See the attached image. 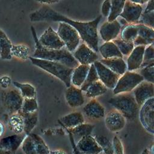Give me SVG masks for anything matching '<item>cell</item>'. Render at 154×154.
<instances>
[{"instance_id": "6da1fadb", "label": "cell", "mask_w": 154, "mask_h": 154, "mask_svg": "<svg viewBox=\"0 0 154 154\" xmlns=\"http://www.w3.org/2000/svg\"><path fill=\"white\" fill-rule=\"evenodd\" d=\"M101 18L102 16H99L90 22L75 21L64 16L46 5H43L29 14V19L31 22H63L69 24L78 32L80 38L85 43L96 52L99 51L97 27Z\"/></svg>"}, {"instance_id": "7a4b0ae2", "label": "cell", "mask_w": 154, "mask_h": 154, "mask_svg": "<svg viewBox=\"0 0 154 154\" xmlns=\"http://www.w3.org/2000/svg\"><path fill=\"white\" fill-rule=\"evenodd\" d=\"M31 29L35 48V51L32 56V57L59 62L72 69H74L79 64L73 57L72 52H69L67 49H52L42 46L38 42L34 28L31 26Z\"/></svg>"}, {"instance_id": "3957f363", "label": "cell", "mask_w": 154, "mask_h": 154, "mask_svg": "<svg viewBox=\"0 0 154 154\" xmlns=\"http://www.w3.org/2000/svg\"><path fill=\"white\" fill-rule=\"evenodd\" d=\"M28 58L34 66L43 69L63 81L66 87L71 85V75L73 69L59 62L36 58L32 57H29Z\"/></svg>"}, {"instance_id": "277c9868", "label": "cell", "mask_w": 154, "mask_h": 154, "mask_svg": "<svg viewBox=\"0 0 154 154\" xmlns=\"http://www.w3.org/2000/svg\"><path fill=\"white\" fill-rule=\"evenodd\" d=\"M108 103L119 111L126 119L132 120L137 117L140 106L137 103L134 95L130 93L115 94L109 99Z\"/></svg>"}, {"instance_id": "5b68a950", "label": "cell", "mask_w": 154, "mask_h": 154, "mask_svg": "<svg viewBox=\"0 0 154 154\" xmlns=\"http://www.w3.org/2000/svg\"><path fill=\"white\" fill-rule=\"evenodd\" d=\"M143 80V78L139 73L135 71L126 70L119 76L115 87L112 89L113 93L117 94L130 93Z\"/></svg>"}, {"instance_id": "8992f818", "label": "cell", "mask_w": 154, "mask_h": 154, "mask_svg": "<svg viewBox=\"0 0 154 154\" xmlns=\"http://www.w3.org/2000/svg\"><path fill=\"white\" fill-rule=\"evenodd\" d=\"M57 32L69 52H73L78 46L81 38L78 32L72 26L60 22Z\"/></svg>"}, {"instance_id": "52a82bcc", "label": "cell", "mask_w": 154, "mask_h": 154, "mask_svg": "<svg viewBox=\"0 0 154 154\" xmlns=\"http://www.w3.org/2000/svg\"><path fill=\"white\" fill-rule=\"evenodd\" d=\"M23 100L19 90L10 89L1 93V102L5 111L9 114L16 113L20 110Z\"/></svg>"}, {"instance_id": "ba28073f", "label": "cell", "mask_w": 154, "mask_h": 154, "mask_svg": "<svg viewBox=\"0 0 154 154\" xmlns=\"http://www.w3.org/2000/svg\"><path fill=\"white\" fill-rule=\"evenodd\" d=\"M140 111V120L143 127L150 134L154 133V97L146 101Z\"/></svg>"}, {"instance_id": "9c48e42d", "label": "cell", "mask_w": 154, "mask_h": 154, "mask_svg": "<svg viewBox=\"0 0 154 154\" xmlns=\"http://www.w3.org/2000/svg\"><path fill=\"white\" fill-rule=\"evenodd\" d=\"M93 64L96 70L99 80L107 88L113 89L120 76L113 72L98 60L96 61Z\"/></svg>"}, {"instance_id": "30bf717a", "label": "cell", "mask_w": 154, "mask_h": 154, "mask_svg": "<svg viewBox=\"0 0 154 154\" xmlns=\"http://www.w3.org/2000/svg\"><path fill=\"white\" fill-rule=\"evenodd\" d=\"M38 40L42 46L48 49H60L65 46L57 32L51 26L48 27Z\"/></svg>"}, {"instance_id": "8fae6325", "label": "cell", "mask_w": 154, "mask_h": 154, "mask_svg": "<svg viewBox=\"0 0 154 154\" xmlns=\"http://www.w3.org/2000/svg\"><path fill=\"white\" fill-rule=\"evenodd\" d=\"M73 57L79 64L91 65L98 60V55L85 43H82L73 52Z\"/></svg>"}, {"instance_id": "7c38bea8", "label": "cell", "mask_w": 154, "mask_h": 154, "mask_svg": "<svg viewBox=\"0 0 154 154\" xmlns=\"http://www.w3.org/2000/svg\"><path fill=\"white\" fill-rule=\"evenodd\" d=\"M132 91L137 103L141 106L148 99L153 97V83L143 80Z\"/></svg>"}, {"instance_id": "4fadbf2b", "label": "cell", "mask_w": 154, "mask_h": 154, "mask_svg": "<svg viewBox=\"0 0 154 154\" xmlns=\"http://www.w3.org/2000/svg\"><path fill=\"white\" fill-rule=\"evenodd\" d=\"M126 122V118L116 109L109 111L105 115V126L112 132L121 131L125 126Z\"/></svg>"}, {"instance_id": "5bb4252c", "label": "cell", "mask_w": 154, "mask_h": 154, "mask_svg": "<svg viewBox=\"0 0 154 154\" xmlns=\"http://www.w3.org/2000/svg\"><path fill=\"white\" fill-rule=\"evenodd\" d=\"M143 11L141 4L126 0L119 16L125 19L128 23H137Z\"/></svg>"}, {"instance_id": "9a60e30c", "label": "cell", "mask_w": 154, "mask_h": 154, "mask_svg": "<svg viewBox=\"0 0 154 154\" xmlns=\"http://www.w3.org/2000/svg\"><path fill=\"white\" fill-rule=\"evenodd\" d=\"M76 149L84 154H100L102 150L94 137L91 135L85 136L75 143Z\"/></svg>"}, {"instance_id": "2e32d148", "label": "cell", "mask_w": 154, "mask_h": 154, "mask_svg": "<svg viewBox=\"0 0 154 154\" xmlns=\"http://www.w3.org/2000/svg\"><path fill=\"white\" fill-rule=\"evenodd\" d=\"M121 29V25L117 20L115 19L111 22H104L99 29V34L103 41H112L117 38Z\"/></svg>"}, {"instance_id": "e0dca14e", "label": "cell", "mask_w": 154, "mask_h": 154, "mask_svg": "<svg viewBox=\"0 0 154 154\" xmlns=\"http://www.w3.org/2000/svg\"><path fill=\"white\" fill-rule=\"evenodd\" d=\"M82 112L83 115L91 120L101 119L105 115L104 107L94 98L90 100L84 106Z\"/></svg>"}, {"instance_id": "ac0fdd59", "label": "cell", "mask_w": 154, "mask_h": 154, "mask_svg": "<svg viewBox=\"0 0 154 154\" xmlns=\"http://www.w3.org/2000/svg\"><path fill=\"white\" fill-rule=\"evenodd\" d=\"M138 34L133 42L134 46L143 45L147 46L153 43L154 31L153 28L147 25L137 23Z\"/></svg>"}, {"instance_id": "d6986e66", "label": "cell", "mask_w": 154, "mask_h": 154, "mask_svg": "<svg viewBox=\"0 0 154 154\" xmlns=\"http://www.w3.org/2000/svg\"><path fill=\"white\" fill-rule=\"evenodd\" d=\"M26 135L24 132H22L2 138L0 139V149L14 154L21 146Z\"/></svg>"}, {"instance_id": "ffe728a7", "label": "cell", "mask_w": 154, "mask_h": 154, "mask_svg": "<svg viewBox=\"0 0 154 154\" xmlns=\"http://www.w3.org/2000/svg\"><path fill=\"white\" fill-rule=\"evenodd\" d=\"M65 99L67 104L72 108L81 106L85 102L83 91L79 87L72 84L67 87L65 92Z\"/></svg>"}, {"instance_id": "44dd1931", "label": "cell", "mask_w": 154, "mask_h": 154, "mask_svg": "<svg viewBox=\"0 0 154 154\" xmlns=\"http://www.w3.org/2000/svg\"><path fill=\"white\" fill-rule=\"evenodd\" d=\"M146 46H136L128 55L126 60L127 70L135 71L140 68L143 60Z\"/></svg>"}, {"instance_id": "7402d4cb", "label": "cell", "mask_w": 154, "mask_h": 154, "mask_svg": "<svg viewBox=\"0 0 154 154\" xmlns=\"http://www.w3.org/2000/svg\"><path fill=\"white\" fill-rule=\"evenodd\" d=\"M99 61L119 76L123 75L127 70L126 63L123 58L115 57L108 59L102 58L99 60Z\"/></svg>"}, {"instance_id": "603a6c76", "label": "cell", "mask_w": 154, "mask_h": 154, "mask_svg": "<svg viewBox=\"0 0 154 154\" xmlns=\"http://www.w3.org/2000/svg\"><path fill=\"white\" fill-rule=\"evenodd\" d=\"M84 121L83 114L79 111H75L67 114L61 117L59 120L60 123L66 129L74 128L79 124L84 123Z\"/></svg>"}, {"instance_id": "cb8c5ba5", "label": "cell", "mask_w": 154, "mask_h": 154, "mask_svg": "<svg viewBox=\"0 0 154 154\" xmlns=\"http://www.w3.org/2000/svg\"><path fill=\"white\" fill-rule=\"evenodd\" d=\"M90 65L79 64L73 69L71 75V84L77 87H81L84 83Z\"/></svg>"}, {"instance_id": "d4e9b609", "label": "cell", "mask_w": 154, "mask_h": 154, "mask_svg": "<svg viewBox=\"0 0 154 154\" xmlns=\"http://www.w3.org/2000/svg\"><path fill=\"white\" fill-rule=\"evenodd\" d=\"M94 127V125L91 124L82 123L74 128L66 129V130L72 134L74 141L76 143L80 138L85 136L91 135Z\"/></svg>"}, {"instance_id": "484cf974", "label": "cell", "mask_w": 154, "mask_h": 154, "mask_svg": "<svg viewBox=\"0 0 154 154\" xmlns=\"http://www.w3.org/2000/svg\"><path fill=\"white\" fill-rule=\"evenodd\" d=\"M99 51L102 58L104 59L115 57H123L113 41L105 42V43L99 48Z\"/></svg>"}, {"instance_id": "4316f807", "label": "cell", "mask_w": 154, "mask_h": 154, "mask_svg": "<svg viewBox=\"0 0 154 154\" xmlns=\"http://www.w3.org/2000/svg\"><path fill=\"white\" fill-rule=\"evenodd\" d=\"M18 112L21 114L23 119V132L26 135H28L38 123L37 111L29 113H24L20 111Z\"/></svg>"}, {"instance_id": "83f0119b", "label": "cell", "mask_w": 154, "mask_h": 154, "mask_svg": "<svg viewBox=\"0 0 154 154\" xmlns=\"http://www.w3.org/2000/svg\"><path fill=\"white\" fill-rule=\"evenodd\" d=\"M12 43L6 34L0 29V57L2 60H11Z\"/></svg>"}, {"instance_id": "f1b7e54d", "label": "cell", "mask_w": 154, "mask_h": 154, "mask_svg": "<svg viewBox=\"0 0 154 154\" xmlns=\"http://www.w3.org/2000/svg\"><path fill=\"white\" fill-rule=\"evenodd\" d=\"M107 90L106 86L98 80L91 84L83 93L87 97L94 99L105 94Z\"/></svg>"}, {"instance_id": "f546056e", "label": "cell", "mask_w": 154, "mask_h": 154, "mask_svg": "<svg viewBox=\"0 0 154 154\" xmlns=\"http://www.w3.org/2000/svg\"><path fill=\"white\" fill-rule=\"evenodd\" d=\"M8 125L10 129L15 134L23 132V119L19 112L10 115Z\"/></svg>"}, {"instance_id": "4dcf8cb0", "label": "cell", "mask_w": 154, "mask_h": 154, "mask_svg": "<svg viewBox=\"0 0 154 154\" xmlns=\"http://www.w3.org/2000/svg\"><path fill=\"white\" fill-rule=\"evenodd\" d=\"M137 34V23H128L121 29L120 38L124 41L133 42Z\"/></svg>"}, {"instance_id": "1f68e13d", "label": "cell", "mask_w": 154, "mask_h": 154, "mask_svg": "<svg viewBox=\"0 0 154 154\" xmlns=\"http://www.w3.org/2000/svg\"><path fill=\"white\" fill-rule=\"evenodd\" d=\"M30 52L29 48L24 44L12 45L11 53L12 57L17 58L25 60L29 58Z\"/></svg>"}, {"instance_id": "d6a6232c", "label": "cell", "mask_w": 154, "mask_h": 154, "mask_svg": "<svg viewBox=\"0 0 154 154\" xmlns=\"http://www.w3.org/2000/svg\"><path fill=\"white\" fill-rule=\"evenodd\" d=\"M14 85L18 88L23 98L35 97L36 95V90L35 87L28 83H20L14 81Z\"/></svg>"}, {"instance_id": "836d02e7", "label": "cell", "mask_w": 154, "mask_h": 154, "mask_svg": "<svg viewBox=\"0 0 154 154\" xmlns=\"http://www.w3.org/2000/svg\"><path fill=\"white\" fill-rule=\"evenodd\" d=\"M111 1V10L108 16V22L112 21L120 16L124 7L125 3L126 0H110Z\"/></svg>"}, {"instance_id": "e575fe53", "label": "cell", "mask_w": 154, "mask_h": 154, "mask_svg": "<svg viewBox=\"0 0 154 154\" xmlns=\"http://www.w3.org/2000/svg\"><path fill=\"white\" fill-rule=\"evenodd\" d=\"M94 138L102 150L103 154H114L112 142L105 135H95Z\"/></svg>"}, {"instance_id": "d590c367", "label": "cell", "mask_w": 154, "mask_h": 154, "mask_svg": "<svg viewBox=\"0 0 154 154\" xmlns=\"http://www.w3.org/2000/svg\"><path fill=\"white\" fill-rule=\"evenodd\" d=\"M98 80H99V78H98V75H97L96 70L95 69V67L93 64H91L90 66V69L88 72L86 78H85L84 83L80 87L81 90L83 92L87 90V88L91 84H93V82H94Z\"/></svg>"}, {"instance_id": "8d00e7d4", "label": "cell", "mask_w": 154, "mask_h": 154, "mask_svg": "<svg viewBox=\"0 0 154 154\" xmlns=\"http://www.w3.org/2000/svg\"><path fill=\"white\" fill-rule=\"evenodd\" d=\"M112 41L117 46L123 56H128L135 47L133 42L124 41L121 38H117Z\"/></svg>"}, {"instance_id": "74e56055", "label": "cell", "mask_w": 154, "mask_h": 154, "mask_svg": "<svg viewBox=\"0 0 154 154\" xmlns=\"http://www.w3.org/2000/svg\"><path fill=\"white\" fill-rule=\"evenodd\" d=\"M20 146L25 154H37L35 142L30 134L26 135Z\"/></svg>"}, {"instance_id": "f35d334b", "label": "cell", "mask_w": 154, "mask_h": 154, "mask_svg": "<svg viewBox=\"0 0 154 154\" xmlns=\"http://www.w3.org/2000/svg\"><path fill=\"white\" fill-rule=\"evenodd\" d=\"M38 109V103L35 97L23 98L22 108L20 111L24 113H29L37 111Z\"/></svg>"}, {"instance_id": "ab89813d", "label": "cell", "mask_w": 154, "mask_h": 154, "mask_svg": "<svg viewBox=\"0 0 154 154\" xmlns=\"http://www.w3.org/2000/svg\"><path fill=\"white\" fill-rule=\"evenodd\" d=\"M35 144L37 154H49V149L42 138L35 134L30 133Z\"/></svg>"}, {"instance_id": "60d3db41", "label": "cell", "mask_w": 154, "mask_h": 154, "mask_svg": "<svg viewBox=\"0 0 154 154\" xmlns=\"http://www.w3.org/2000/svg\"><path fill=\"white\" fill-rule=\"evenodd\" d=\"M139 73L144 81L153 83L154 82V63L149 64L139 69Z\"/></svg>"}, {"instance_id": "b9f144b4", "label": "cell", "mask_w": 154, "mask_h": 154, "mask_svg": "<svg viewBox=\"0 0 154 154\" xmlns=\"http://www.w3.org/2000/svg\"><path fill=\"white\" fill-rule=\"evenodd\" d=\"M153 63H154L153 43L146 46L143 54V60L140 68Z\"/></svg>"}, {"instance_id": "7bdbcfd3", "label": "cell", "mask_w": 154, "mask_h": 154, "mask_svg": "<svg viewBox=\"0 0 154 154\" xmlns=\"http://www.w3.org/2000/svg\"><path fill=\"white\" fill-rule=\"evenodd\" d=\"M137 23H141L153 28L154 26V11L144 12L143 11Z\"/></svg>"}, {"instance_id": "ee69618b", "label": "cell", "mask_w": 154, "mask_h": 154, "mask_svg": "<svg viewBox=\"0 0 154 154\" xmlns=\"http://www.w3.org/2000/svg\"><path fill=\"white\" fill-rule=\"evenodd\" d=\"M112 144L114 154H124L123 144L118 137L114 136L113 137Z\"/></svg>"}, {"instance_id": "f6af8a7d", "label": "cell", "mask_w": 154, "mask_h": 154, "mask_svg": "<svg viewBox=\"0 0 154 154\" xmlns=\"http://www.w3.org/2000/svg\"><path fill=\"white\" fill-rule=\"evenodd\" d=\"M111 10V1L105 0L102 5L101 12L104 17H107L109 16Z\"/></svg>"}, {"instance_id": "bcb514c9", "label": "cell", "mask_w": 154, "mask_h": 154, "mask_svg": "<svg viewBox=\"0 0 154 154\" xmlns=\"http://www.w3.org/2000/svg\"><path fill=\"white\" fill-rule=\"evenodd\" d=\"M69 133V138H70V143H71V145L72 146V149H73V154H84V153H82L81 152H80L76 147V146H75V142L74 141V139L72 135V134L68 132ZM100 154H103L102 153H100Z\"/></svg>"}, {"instance_id": "7dc6e473", "label": "cell", "mask_w": 154, "mask_h": 154, "mask_svg": "<svg viewBox=\"0 0 154 154\" xmlns=\"http://www.w3.org/2000/svg\"><path fill=\"white\" fill-rule=\"evenodd\" d=\"M10 78L8 76H3L0 78V85L4 88H7L10 84Z\"/></svg>"}, {"instance_id": "c3c4849f", "label": "cell", "mask_w": 154, "mask_h": 154, "mask_svg": "<svg viewBox=\"0 0 154 154\" xmlns=\"http://www.w3.org/2000/svg\"><path fill=\"white\" fill-rule=\"evenodd\" d=\"M147 2V4L143 11L149 12V11H154V0H149Z\"/></svg>"}, {"instance_id": "681fc988", "label": "cell", "mask_w": 154, "mask_h": 154, "mask_svg": "<svg viewBox=\"0 0 154 154\" xmlns=\"http://www.w3.org/2000/svg\"><path fill=\"white\" fill-rule=\"evenodd\" d=\"M49 154H67V153L62 149H55V150H49Z\"/></svg>"}, {"instance_id": "f907efd6", "label": "cell", "mask_w": 154, "mask_h": 154, "mask_svg": "<svg viewBox=\"0 0 154 154\" xmlns=\"http://www.w3.org/2000/svg\"><path fill=\"white\" fill-rule=\"evenodd\" d=\"M42 4H51L53 3H55L58 2L60 0H35Z\"/></svg>"}, {"instance_id": "816d5d0a", "label": "cell", "mask_w": 154, "mask_h": 154, "mask_svg": "<svg viewBox=\"0 0 154 154\" xmlns=\"http://www.w3.org/2000/svg\"><path fill=\"white\" fill-rule=\"evenodd\" d=\"M5 131V128L4 125L0 122V138L3 135Z\"/></svg>"}, {"instance_id": "f5cc1de1", "label": "cell", "mask_w": 154, "mask_h": 154, "mask_svg": "<svg viewBox=\"0 0 154 154\" xmlns=\"http://www.w3.org/2000/svg\"><path fill=\"white\" fill-rule=\"evenodd\" d=\"M131 2H134V3H137V4H143V2L142 0H129Z\"/></svg>"}, {"instance_id": "db71d44e", "label": "cell", "mask_w": 154, "mask_h": 154, "mask_svg": "<svg viewBox=\"0 0 154 154\" xmlns=\"http://www.w3.org/2000/svg\"><path fill=\"white\" fill-rule=\"evenodd\" d=\"M141 154H152L150 150H148L147 149H145L143 150V152L141 153Z\"/></svg>"}, {"instance_id": "11a10c76", "label": "cell", "mask_w": 154, "mask_h": 154, "mask_svg": "<svg viewBox=\"0 0 154 154\" xmlns=\"http://www.w3.org/2000/svg\"><path fill=\"white\" fill-rule=\"evenodd\" d=\"M0 154H14V153H13L11 152H10L3 150L0 149Z\"/></svg>"}, {"instance_id": "9f6ffc18", "label": "cell", "mask_w": 154, "mask_h": 154, "mask_svg": "<svg viewBox=\"0 0 154 154\" xmlns=\"http://www.w3.org/2000/svg\"><path fill=\"white\" fill-rule=\"evenodd\" d=\"M143 1V3L144 4V3H146V2H147L149 0H142Z\"/></svg>"}, {"instance_id": "6f0895ef", "label": "cell", "mask_w": 154, "mask_h": 154, "mask_svg": "<svg viewBox=\"0 0 154 154\" xmlns=\"http://www.w3.org/2000/svg\"><path fill=\"white\" fill-rule=\"evenodd\" d=\"M0 54H1V51H0Z\"/></svg>"}]
</instances>
